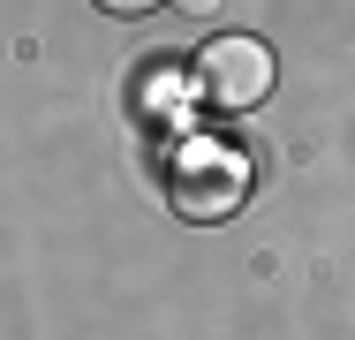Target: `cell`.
Here are the masks:
<instances>
[{
	"instance_id": "1",
	"label": "cell",
	"mask_w": 355,
	"mask_h": 340,
	"mask_svg": "<svg viewBox=\"0 0 355 340\" xmlns=\"http://www.w3.org/2000/svg\"><path fill=\"white\" fill-rule=\"evenodd\" d=\"M250 182H257V167H250V151L242 144H227V136H182L174 144V167H166V197L182 219H227L234 204L250 197Z\"/></svg>"
},
{
	"instance_id": "2",
	"label": "cell",
	"mask_w": 355,
	"mask_h": 340,
	"mask_svg": "<svg viewBox=\"0 0 355 340\" xmlns=\"http://www.w3.org/2000/svg\"><path fill=\"white\" fill-rule=\"evenodd\" d=\"M272 83H280V61H272L265 38H250V31L205 38V53H197V91H205V106L250 114V106L272 99Z\"/></svg>"
},
{
	"instance_id": "3",
	"label": "cell",
	"mask_w": 355,
	"mask_h": 340,
	"mask_svg": "<svg viewBox=\"0 0 355 340\" xmlns=\"http://www.w3.org/2000/svg\"><path fill=\"white\" fill-rule=\"evenodd\" d=\"M98 8H106V15H129V23H137V15H151V8H166V0H98Z\"/></svg>"
},
{
	"instance_id": "4",
	"label": "cell",
	"mask_w": 355,
	"mask_h": 340,
	"mask_svg": "<svg viewBox=\"0 0 355 340\" xmlns=\"http://www.w3.org/2000/svg\"><path fill=\"white\" fill-rule=\"evenodd\" d=\"M182 8H189V15H219V0H182Z\"/></svg>"
}]
</instances>
